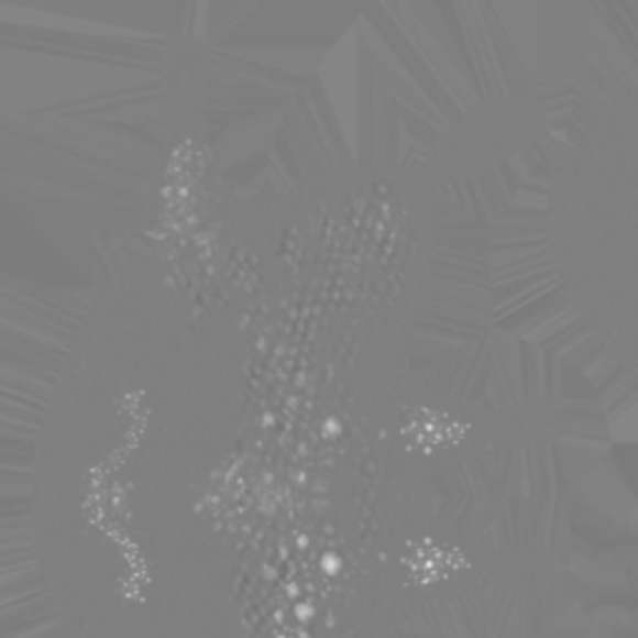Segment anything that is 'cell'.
<instances>
[{"mask_svg":"<svg viewBox=\"0 0 638 638\" xmlns=\"http://www.w3.org/2000/svg\"><path fill=\"white\" fill-rule=\"evenodd\" d=\"M579 70L543 88L547 133L496 218V315L569 360L638 439V15L594 6Z\"/></svg>","mask_w":638,"mask_h":638,"instance_id":"obj_1","label":"cell"}]
</instances>
